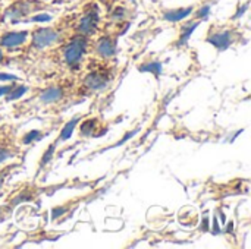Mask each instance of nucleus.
Wrapping results in <instances>:
<instances>
[{
  "label": "nucleus",
  "instance_id": "f257e3e1",
  "mask_svg": "<svg viewBox=\"0 0 251 249\" xmlns=\"http://www.w3.org/2000/svg\"><path fill=\"white\" fill-rule=\"evenodd\" d=\"M87 50V40L82 37L74 38L63 48V59L69 66H76L84 57Z\"/></svg>",
  "mask_w": 251,
  "mask_h": 249
},
{
  "label": "nucleus",
  "instance_id": "f03ea898",
  "mask_svg": "<svg viewBox=\"0 0 251 249\" xmlns=\"http://www.w3.org/2000/svg\"><path fill=\"white\" fill-rule=\"evenodd\" d=\"M59 40V32L53 28H38L32 32V45L35 48H46Z\"/></svg>",
  "mask_w": 251,
  "mask_h": 249
},
{
  "label": "nucleus",
  "instance_id": "7ed1b4c3",
  "mask_svg": "<svg viewBox=\"0 0 251 249\" xmlns=\"http://www.w3.org/2000/svg\"><path fill=\"white\" fill-rule=\"evenodd\" d=\"M97 25H99V12H97V7H93L87 10V13L81 18L78 29L84 35H91L96 31Z\"/></svg>",
  "mask_w": 251,
  "mask_h": 249
},
{
  "label": "nucleus",
  "instance_id": "20e7f679",
  "mask_svg": "<svg viewBox=\"0 0 251 249\" xmlns=\"http://www.w3.org/2000/svg\"><path fill=\"white\" fill-rule=\"evenodd\" d=\"M232 41H234L232 31H228V29L212 32V34L207 37V43H210L212 45H215V47L219 48V50L228 48V47L232 44Z\"/></svg>",
  "mask_w": 251,
  "mask_h": 249
},
{
  "label": "nucleus",
  "instance_id": "39448f33",
  "mask_svg": "<svg viewBox=\"0 0 251 249\" xmlns=\"http://www.w3.org/2000/svg\"><path fill=\"white\" fill-rule=\"evenodd\" d=\"M28 38V31H10L0 37V45L3 47H16L22 45Z\"/></svg>",
  "mask_w": 251,
  "mask_h": 249
},
{
  "label": "nucleus",
  "instance_id": "423d86ee",
  "mask_svg": "<svg viewBox=\"0 0 251 249\" xmlns=\"http://www.w3.org/2000/svg\"><path fill=\"white\" fill-rule=\"evenodd\" d=\"M109 82V78L101 73V72H91L85 76L84 79V84L88 90H93V91H99V90H103Z\"/></svg>",
  "mask_w": 251,
  "mask_h": 249
},
{
  "label": "nucleus",
  "instance_id": "0eeeda50",
  "mask_svg": "<svg viewBox=\"0 0 251 249\" xmlns=\"http://www.w3.org/2000/svg\"><path fill=\"white\" fill-rule=\"evenodd\" d=\"M34 9H35L34 7V3H31V1H18L16 4H13L12 7H9V10H7L6 15L9 18H12V19L16 21V19H19V18L31 13Z\"/></svg>",
  "mask_w": 251,
  "mask_h": 249
},
{
  "label": "nucleus",
  "instance_id": "6e6552de",
  "mask_svg": "<svg viewBox=\"0 0 251 249\" xmlns=\"http://www.w3.org/2000/svg\"><path fill=\"white\" fill-rule=\"evenodd\" d=\"M97 53L103 57H112L116 53V41L110 37H103L96 44Z\"/></svg>",
  "mask_w": 251,
  "mask_h": 249
},
{
  "label": "nucleus",
  "instance_id": "1a4fd4ad",
  "mask_svg": "<svg viewBox=\"0 0 251 249\" xmlns=\"http://www.w3.org/2000/svg\"><path fill=\"white\" fill-rule=\"evenodd\" d=\"M193 13V7H179V9H172L163 13V19L168 22H179L185 18H188Z\"/></svg>",
  "mask_w": 251,
  "mask_h": 249
},
{
  "label": "nucleus",
  "instance_id": "9d476101",
  "mask_svg": "<svg viewBox=\"0 0 251 249\" xmlns=\"http://www.w3.org/2000/svg\"><path fill=\"white\" fill-rule=\"evenodd\" d=\"M200 25V21H196V22H188L187 25L182 26L181 29V35H179V40H178V45H185L190 40V37L193 35V32L196 31V28Z\"/></svg>",
  "mask_w": 251,
  "mask_h": 249
},
{
  "label": "nucleus",
  "instance_id": "9b49d317",
  "mask_svg": "<svg viewBox=\"0 0 251 249\" xmlns=\"http://www.w3.org/2000/svg\"><path fill=\"white\" fill-rule=\"evenodd\" d=\"M62 98V90L60 88H47L41 95H40V101L44 104H51L56 103Z\"/></svg>",
  "mask_w": 251,
  "mask_h": 249
},
{
  "label": "nucleus",
  "instance_id": "f8f14e48",
  "mask_svg": "<svg viewBox=\"0 0 251 249\" xmlns=\"http://www.w3.org/2000/svg\"><path fill=\"white\" fill-rule=\"evenodd\" d=\"M78 122H79V117H74L72 120H69V122L63 126V129L60 131L59 139H60V141H68V139L72 136L74 129H75V126L78 125Z\"/></svg>",
  "mask_w": 251,
  "mask_h": 249
},
{
  "label": "nucleus",
  "instance_id": "ddd939ff",
  "mask_svg": "<svg viewBox=\"0 0 251 249\" xmlns=\"http://www.w3.org/2000/svg\"><path fill=\"white\" fill-rule=\"evenodd\" d=\"M140 70L141 72H150L154 76H159L162 73V63L160 62H150V63L141 65L140 66Z\"/></svg>",
  "mask_w": 251,
  "mask_h": 249
},
{
  "label": "nucleus",
  "instance_id": "4468645a",
  "mask_svg": "<svg viewBox=\"0 0 251 249\" xmlns=\"http://www.w3.org/2000/svg\"><path fill=\"white\" fill-rule=\"evenodd\" d=\"M26 91H28V88L24 87V85H21V87H12V88L9 90L7 95H6V101H13V100H16V98H19L21 95H24Z\"/></svg>",
  "mask_w": 251,
  "mask_h": 249
},
{
  "label": "nucleus",
  "instance_id": "2eb2a0df",
  "mask_svg": "<svg viewBox=\"0 0 251 249\" xmlns=\"http://www.w3.org/2000/svg\"><path fill=\"white\" fill-rule=\"evenodd\" d=\"M97 123H99L97 119H88V120H85V122L81 125V135L90 136V135L93 134V131L97 128Z\"/></svg>",
  "mask_w": 251,
  "mask_h": 249
},
{
  "label": "nucleus",
  "instance_id": "dca6fc26",
  "mask_svg": "<svg viewBox=\"0 0 251 249\" xmlns=\"http://www.w3.org/2000/svg\"><path fill=\"white\" fill-rule=\"evenodd\" d=\"M40 139H43V132H40V131H31V132H28L22 138V142L24 144H31L32 141H40Z\"/></svg>",
  "mask_w": 251,
  "mask_h": 249
},
{
  "label": "nucleus",
  "instance_id": "f3484780",
  "mask_svg": "<svg viewBox=\"0 0 251 249\" xmlns=\"http://www.w3.org/2000/svg\"><path fill=\"white\" fill-rule=\"evenodd\" d=\"M54 150H56V144H51V145H49V148H47V151L43 154V157H41V167L43 166H46L50 160H51V157H53V154H54Z\"/></svg>",
  "mask_w": 251,
  "mask_h": 249
},
{
  "label": "nucleus",
  "instance_id": "a211bd4d",
  "mask_svg": "<svg viewBox=\"0 0 251 249\" xmlns=\"http://www.w3.org/2000/svg\"><path fill=\"white\" fill-rule=\"evenodd\" d=\"M209 12H210V6H209V4H206V6H203V7H200V9H199V12L196 13V16H197V19L200 21V19H203V18H207Z\"/></svg>",
  "mask_w": 251,
  "mask_h": 249
},
{
  "label": "nucleus",
  "instance_id": "6ab92c4d",
  "mask_svg": "<svg viewBox=\"0 0 251 249\" xmlns=\"http://www.w3.org/2000/svg\"><path fill=\"white\" fill-rule=\"evenodd\" d=\"M10 157H12V153H10L7 148H1V147H0V164L4 163V161H6L7 158H10Z\"/></svg>",
  "mask_w": 251,
  "mask_h": 249
},
{
  "label": "nucleus",
  "instance_id": "aec40b11",
  "mask_svg": "<svg viewBox=\"0 0 251 249\" xmlns=\"http://www.w3.org/2000/svg\"><path fill=\"white\" fill-rule=\"evenodd\" d=\"M50 19H51V16H50V15H47V13L37 15V16H32V18H31V21H32V22H47V21H50Z\"/></svg>",
  "mask_w": 251,
  "mask_h": 249
},
{
  "label": "nucleus",
  "instance_id": "412c9836",
  "mask_svg": "<svg viewBox=\"0 0 251 249\" xmlns=\"http://www.w3.org/2000/svg\"><path fill=\"white\" fill-rule=\"evenodd\" d=\"M18 81L19 78L16 76V75H12V73H0V81H4V82H7V81Z\"/></svg>",
  "mask_w": 251,
  "mask_h": 249
},
{
  "label": "nucleus",
  "instance_id": "4be33fe9",
  "mask_svg": "<svg viewBox=\"0 0 251 249\" xmlns=\"http://www.w3.org/2000/svg\"><path fill=\"white\" fill-rule=\"evenodd\" d=\"M124 9L122 7H118L115 12H113V19H116V21H119V19H122L124 18Z\"/></svg>",
  "mask_w": 251,
  "mask_h": 249
},
{
  "label": "nucleus",
  "instance_id": "5701e85b",
  "mask_svg": "<svg viewBox=\"0 0 251 249\" xmlns=\"http://www.w3.org/2000/svg\"><path fill=\"white\" fill-rule=\"evenodd\" d=\"M10 88H12V87H7V85H6V87H0V97H1V95H6V94L9 92Z\"/></svg>",
  "mask_w": 251,
  "mask_h": 249
},
{
  "label": "nucleus",
  "instance_id": "b1692460",
  "mask_svg": "<svg viewBox=\"0 0 251 249\" xmlns=\"http://www.w3.org/2000/svg\"><path fill=\"white\" fill-rule=\"evenodd\" d=\"M3 60V51H1V48H0V62Z\"/></svg>",
  "mask_w": 251,
  "mask_h": 249
},
{
  "label": "nucleus",
  "instance_id": "393cba45",
  "mask_svg": "<svg viewBox=\"0 0 251 249\" xmlns=\"http://www.w3.org/2000/svg\"><path fill=\"white\" fill-rule=\"evenodd\" d=\"M1 182H3V181H1V178H0V186H1Z\"/></svg>",
  "mask_w": 251,
  "mask_h": 249
}]
</instances>
